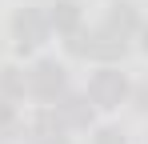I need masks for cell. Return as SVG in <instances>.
Segmentation results:
<instances>
[{
    "mask_svg": "<svg viewBox=\"0 0 148 144\" xmlns=\"http://www.w3.org/2000/svg\"><path fill=\"white\" fill-rule=\"evenodd\" d=\"M68 48H72L76 56H96V60H116V56H124V40L116 32H108V28L84 32V36L68 40Z\"/></svg>",
    "mask_w": 148,
    "mask_h": 144,
    "instance_id": "1",
    "label": "cell"
},
{
    "mask_svg": "<svg viewBox=\"0 0 148 144\" xmlns=\"http://www.w3.org/2000/svg\"><path fill=\"white\" fill-rule=\"evenodd\" d=\"M12 28H16V48L28 52V48H36L44 36H48V16H44L40 8H24V12H16Z\"/></svg>",
    "mask_w": 148,
    "mask_h": 144,
    "instance_id": "2",
    "label": "cell"
},
{
    "mask_svg": "<svg viewBox=\"0 0 148 144\" xmlns=\"http://www.w3.org/2000/svg\"><path fill=\"white\" fill-rule=\"evenodd\" d=\"M124 92H128V84H124L120 72H112V68L96 72V76H92V84H88V100L100 104V108H116V104L124 100Z\"/></svg>",
    "mask_w": 148,
    "mask_h": 144,
    "instance_id": "3",
    "label": "cell"
},
{
    "mask_svg": "<svg viewBox=\"0 0 148 144\" xmlns=\"http://www.w3.org/2000/svg\"><path fill=\"white\" fill-rule=\"evenodd\" d=\"M28 88L36 96H44V100H56V96L64 92V72L56 68L52 60H40V64L32 68V76H28Z\"/></svg>",
    "mask_w": 148,
    "mask_h": 144,
    "instance_id": "4",
    "label": "cell"
},
{
    "mask_svg": "<svg viewBox=\"0 0 148 144\" xmlns=\"http://www.w3.org/2000/svg\"><path fill=\"white\" fill-rule=\"evenodd\" d=\"M48 24L56 32H76V24H80V8H76L72 0H56L48 12Z\"/></svg>",
    "mask_w": 148,
    "mask_h": 144,
    "instance_id": "5",
    "label": "cell"
},
{
    "mask_svg": "<svg viewBox=\"0 0 148 144\" xmlns=\"http://www.w3.org/2000/svg\"><path fill=\"white\" fill-rule=\"evenodd\" d=\"M56 116L68 120V124H88V116H92L88 96H64V100L56 104Z\"/></svg>",
    "mask_w": 148,
    "mask_h": 144,
    "instance_id": "6",
    "label": "cell"
},
{
    "mask_svg": "<svg viewBox=\"0 0 148 144\" xmlns=\"http://www.w3.org/2000/svg\"><path fill=\"white\" fill-rule=\"evenodd\" d=\"M108 32H116V36H128V32H136V8L132 4H112V16H108V24H104Z\"/></svg>",
    "mask_w": 148,
    "mask_h": 144,
    "instance_id": "7",
    "label": "cell"
},
{
    "mask_svg": "<svg viewBox=\"0 0 148 144\" xmlns=\"http://www.w3.org/2000/svg\"><path fill=\"white\" fill-rule=\"evenodd\" d=\"M0 88H4V92H24L28 80H24V76H16V68H4V72H0Z\"/></svg>",
    "mask_w": 148,
    "mask_h": 144,
    "instance_id": "8",
    "label": "cell"
},
{
    "mask_svg": "<svg viewBox=\"0 0 148 144\" xmlns=\"http://www.w3.org/2000/svg\"><path fill=\"white\" fill-rule=\"evenodd\" d=\"M96 144H124V140H120V132H112V128H104V132L96 136Z\"/></svg>",
    "mask_w": 148,
    "mask_h": 144,
    "instance_id": "9",
    "label": "cell"
},
{
    "mask_svg": "<svg viewBox=\"0 0 148 144\" xmlns=\"http://www.w3.org/2000/svg\"><path fill=\"white\" fill-rule=\"evenodd\" d=\"M8 120H12V104H8V100H4V96H0V128H4V124H8Z\"/></svg>",
    "mask_w": 148,
    "mask_h": 144,
    "instance_id": "10",
    "label": "cell"
},
{
    "mask_svg": "<svg viewBox=\"0 0 148 144\" xmlns=\"http://www.w3.org/2000/svg\"><path fill=\"white\" fill-rule=\"evenodd\" d=\"M140 100H144V108H148V88H144V92H140Z\"/></svg>",
    "mask_w": 148,
    "mask_h": 144,
    "instance_id": "11",
    "label": "cell"
},
{
    "mask_svg": "<svg viewBox=\"0 0 148 144\" xmlns=\"http://www.w3.org/2000/svg\"><path fill=\"white\" fill-rule=\"evenodd\" d=\"M144 52H148V28H144Z\"/></svg>",
    "mask_w": 148,
    "mask_h": 144,
    "instance_id": "12",
    "label": "cell"
}]
</instances>
